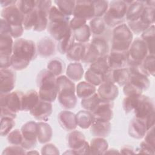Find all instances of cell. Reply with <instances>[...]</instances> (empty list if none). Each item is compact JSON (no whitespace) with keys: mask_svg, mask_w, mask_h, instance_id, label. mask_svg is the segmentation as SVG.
<instances>
[{"mask_svg":"<svg viewBox=\"0 0 155 155\" xmlns=\"http://www.w3.org/2000/svg\"><path fill=\"white\" fill-rule=\"evenodd\" d=\"M37 53L36 45L33 41L24 38L15 39L11 56V67L16 71L25 69L36 58Z\"/></svg>","mask_w":155,"mask_h":155,"instance_id":"1","label":"cell"},{"mask_svg":"<svg viewBox=\"0 0 155 155\" xmlns=\"http://www.w3.org/2000/svg\"><path fill=\"white\" fill-rule=\"evenodd\" d=\"M56 79L57 77L47 69L42 70L38 73L36 84L41 100L51 103L55 101L58 94Z\"/></svg>","mask_w":155,"mask_h":155,"instance_id":"2","label":"cell"},{"mask_svg":"<svg viewBox=\"0 0 155 155\" xmlns=\"http://www.w3.org/2000/svg\"><path fill=\"white\" fill-rule=\"evenodd\" d=\"M56 81L58 88V99L60 105L65 110L74 108L77 104V96L74 82L64 75L57 77Z\"/></svg>","mask_w":155,"mask_h":155,"instance_id":"3","label":"cell"},{"mask_svg":"<svg viewBox=\"0 0 155 155\" xmlns=\"http://www.w3.org/2000/svg\"><path fill=\"white\" fill-rule=\"evenodd\" d=\"M24 93L13 91L7 94H0L1 117H10L15 119L17 113L21 111L22 97Z\"/></svg>","mask_w":155,"mask_h":155,"instance_id":"4","label":"cell"},{"mask_svg":"<svg viewBox=\"0 0 155 155\" xmlns=\"http://www.w3.org/2000/svg\"><path fill=\"white\" fill-rule=\"evenodd\" d=\"M134 117L143 120L148 129L154 126V103L150 97L141 94L139 96L133 110Z\"/></svg>","mask_w":155,"mask_h":155,"instance_id":"5","label":"cell"},{"mask_svg":"<svg viewBox=\"0 0 155 155\" xmlns=\"http://www.w3.org/2000/svg\"><path fill=\"white\" fill-rule=\"evenodd\" d=\"M128 4L126 1H112L109 3L108 10L103 16V19L107 26L116 27L126 21L125 16Z\"/></svg>","mask_w":155,"mask_h":155,"instance_id":"6","label":"cell"},{"mask_svg":"<svg viewBox=\"0 0 155 155\" xmlns=\"http://www.w3.org/2000/svg\"><path fill=\"white\" fill-rule=\"evenodd\" d=\"M111 51H127L133 41V35L128 25L123 23L112 31Z\"/></svg>","mask_w":155,"mask_h":155,"instance_id":"7","label":"cell"},{"mask_svg":"<svg viewBox=\"0 0 155 155\" xmlns=\"http://www.w3.org/2000/svg\"><path fill=\"white\" fill-rule=\"evenodd\" d=\"M48 24V16L36 8L24 15L23 27L26 30H33L36 31H42L47 28Z\"/></svg>","mask_w":155,"mask_h":155,"instance_id":"8","label":"cell"},{"mask_svg":"<svg viewBox=\"0 0 155 155\" xmlns=\"http://www.w3.org/2000/svg\"><path fill=\"white\" fill-rule=\"evenodd\" d=\"M67 140L71 151L68 152V154H89L90 144L82 132L76 130L70 131L67 135Z\"/></svg>","mask_w":155,"mask_h":155,"instance_id":"9","label":"cell"},{"mask_svg":"<svg viewBox=\"0 0 155 155\" xmlns=\"http://www.w3.org/2000/svg\"><path fill=\"white\" fill-rule=\"evenodd\" d=\"M148 54L145 43L141 38H136L128 50V67L141 64Z\"/></svg>","mask_w":155,"mask_h":155,"instance_id":"10","label":"cell"},{"mask_svg":"<svg viewBox=\"0 0 155 155\" xmlns=\"http://www.w3.org/2000/svg\"><path fill=\"white\" fill-rule=\"evenodd\" d=\"M22 135L21 146L25 150H31L37 145L38 141V124L30 120L24 124L21 129Z\"/></svg>","mask_w":155,"mask_h":155,"instance_id":"11","label":"cell"},{"mask_svg":"<svg viewBox=\"0 0 155 155\" xmlns=\"http://www.w3.org/2000/svg\"><path fill=\"white\" fill-rule=\"evenodd\" d=\"M70 21V19L48 21L47 26L48 33L54 40L59 42L71 31Z\"/></svg>","mask_w":155,"mask_h":155,"instance_id":"12","label":"cell"},{"mask_svg":"<svg viewBox=\"0 0 155 155\" xmlns=\"http://www.w3.org/2000/svg\"><path fill=\"white\" fill-rule=\"evenodd\" d=\"M1 18L4 19L11 27L23 25L24 15L15 4L3 8L1 11Z\"/></svg>","mask_w":155,"mask_h":155,"instance_id":"13","label":"cell"},{"mask_svg":"<svg viewBox=\"0 0 155 155\" xmlns=\"http://www.w3.org/2000/svg\"><path fill=\"white\" fill-rule=\"evenodd\" d=\"M0 94L13 91L16 82V74L10 68H0Z\"/></svg>","mask_w":155,"mask_h":155,"instance_id":"14","label":"cell"},{"mask_svg":"<svg viewBox=\"0 0 155 155\" xmlns=\"http://www.w3.org/2000/svg\"><path fill=\"white\" fill-rule=\"evenodd\" d=\"M97 93L101 100L113 102L119 95V90L116 85L110 80L105 81L98 87Z\"/></svg>","mask_w":155,"mask_h":155,"instance_id":"15","label":"cell"},{"mask_svg":"<svg viewBox=\"0 0 155 155\" xmlns=\"http://www.w3.org/2000/svg\"><path fill=\"white\" fill-rule=\"evenodd\" d=\"M73 15L86 21L91 20L94 18V7L93 1H76Z\"/></svg>","mask_w":155,"mask_h":155,"instance_id":"16","label":"cell"},{"mask_svg":"<svg viewBox=\"0 0 155 155\" xmlns=\"http://www.w3.org/2000/svg\"><path fill=\"white\" fill-rule=\"evenodd\" d=\"M53 112L51 102L39 100L36 105L30 111V114L39 121H47Z\"/></svg>","mask_w":155,"mask_h":155,"instance_id":"17","label":"cell"},{"mask_svg":"<svg viewBox=\"0 0 155 155\" xmlns=\"http://www.w3.org/2000/svg\"><path fill=\"white\" fill-rule=\"evenodd\" d=\"M113 102L101 100L95 110L91 113L94 120L110 121L113 117Z\"/></svg>","mask_w":155,"mask_h":155,"instance_id":"18","label":"cell"},{"mask_svg":"<svg viewBox=\"0 0 155 155\" xmlns=\"http://www.w3.org/2000/svg\"><path fill=\"white\" fill-rule=\"evenodd\" d=\"M108 54L100 57L96 61L91 63L90 65L89 69L91 70L102 74L105 78V81L111 79V71L112 70L110 68L108 61Z\"/></svg>","mask_w":155,"mask_h":155,"instance_id":"19","label":"cell"},{"mask_svg":"<svg viewBox=\"0 0 155 155\" xmlns=\"http://www.w3.org/2000/svg\"><path fill=\"white\" fill-rule=\"evenodd\" d=\"M108 64L111 70L125 68L128 67V51H111L108 57Z\"/></svg>","mask_w":155,"mask_h":155,"instance_id":"20","label":"cell"},{"mask_svg":"<svg viewBox=\"0 0 155 155\" xmlns=\"http://www.w3.org/2000/svg\"><path fill=\"white\" fill-rule=\"evenodd\" d=\"M58 119L61 127L67 131L74 130L78 126L76 114L68 110L61 111L58 115Z\"/></svg>","mask_w":155,"mask_h":155,"instance_id":"21","label":"cell"},{"mask_svg":"<svg viewBox=\"0 0 155 155\" xmlns=\"http://www.w3.org/2000/svg\"><path fill=\"white\" fill-rule=\"evenodd\" d=\"M36 47L38 53L42 58L50 57L56 53L55 42L48 37H44L38 41Z\"/></svg>","mask_w":155,"mask_h":155,"instance_id":"22","label":"cell"},{"mask_svg":"<svg viewBox=\"0 0 155 155\" xmlns=\"http://www.w3.org/2000/svg\"><path fill=\"white\" fill-rule=\"evenodd\" d=\"M148 130L143 120L134 117L129 124L128 134L133 138L139 139L145 136Z\"/></svg>","mask_w":155,"mask_h":155,"instance_id":"23","label":"cell"},{"mask_svg":"<svg viewBox=\"0 0 155 155\" xmlns=\"http://www.w3.org/2000/svg\"><path fill=\"white\" fill-rule=\"evenodd\" d=\"M111 125L110 121L94 120L90 127L91 134L94 137H107L111 132Z\"/></svg>","mask_w":155,"mask_h":155,"instance_id":"24","label":"cell"},{"mask_svg":"<svg viewBox=\"0 0 155 155\" xmlns=\"http://www.w3.org/2000/svg\"><path fill=\"white\" fill-rule=\"evenodd\" d=\"M145 7L144 1H131L128 4L125 20L127 22H133L138 20Z\"/></svg>","mask_w":155,"mask_h":155,"instance_id":"25","label":"cell"},{"mask_svg":"<svg viewBox=\"0 0 155 155\" xmlns=\"http://www.w3.org/2000/svg\"><path fill=\"white\" fill-rule=\"evenodd\" d=\"M38 92L35 90H30L24 93L22 97L21 111H30L39 101Z\"/></svg>","mask_w":155,"mask_h":155,"instance_id":"26","label":"cell"},{"mask_svg":"<svg viewBox=\"0 0 155 155\" xmlns=\"http://www.w3.org/2000/svg\"><path fill=\"white\" fill-rule=\"evenodd\" d=\"M84 75L82 65L79 62H74L69 64L66 70V76L73 82L80 81Z\"/></svg>","mask_w":155,"mask_h":155,"instance_id":"27","label":"cell"},{"mask_svg":"<svg viewBox=\"0 0 155 155\" xmlns=\"http://www.w3.org/2000/svg\"><path fill=\"white\" fill-rule=\"evenodd\" d=\"M38 141L41 143L50 142L53 136V130L51 126L45 122H38Z\"/></svg>","mask_w":155,"mask_h":155,"instance_id":"28","label":"cell"},{"mask_svg":"<svg viewBox=\"0 0 155 155\" xmlns=\"http://www.w3.org/2000/svg\"><path fill=\"white\" fill-rule=\"evenodd\" d=\"M108 148V142L104 138L95 137L91 140L89 154H105Z\"/></svg>","mask_w":155,"mask_h":155,"instance_id":"29","label":"cell"},{"mask_svg":"<svg viewBox=\"0 0 155 155\" xmlns=\"http://www.w3.org/2000/svg\"><path fill=\"white\" fill-rule=\"evenodd\" d=\"M90 44L96 50L100 57L109 54V45L105 37L102 36H93Z\"/></svg>","mask_w":155,"mask_h":155,"instance_id":"30","label":"cell"},{"mask_svg":"<svg viewBox=\"0 0 155 155\" xmlns=\"http://www.w3.org/2000/svg\"><path fill=\"white\" fill-rule=\"evenodd\" d=\"M85 51V44L74 43L73 47L67 52L66 57L68 60L74 62H82Z\"/></svg>","mask_w":155,"mask_h":155,"instance_id":"31","label":"cell"},{"mask_svg":"<svg viewBox=\"0 0 155 155\" xmlns=\"http://www.w3.org/2000/svg\"><path fill=\"white\" fill-rule=\"evenodd\" d=\"M14 41L9 34H0V56H11Z\"/></svg>","mask_w":155,"mask_h":155,"instance_id":"32","label":"cell"},{"mask_svg":"<svg viewBox=\"0 0 155 155\" xmlns=\"http://www.w3.org/2000/svg\"><path fill=\"white\" fill-rule=\"evenodd\" d=\"M96 87L87 81H81L76 87V93L78 97L82 99L87 98L96 93Z\"/></svg>","mask_w":155,"mask_h":155,"instance_id":"33","label":"cell"},{"mask_svg":"<svg viewBox=\"0 0 155 155\" xmlns=\"http://www.w3.org/2000/svg\"><path fill=\"white\" fill-rule=\"evenodd\" d=\"M130 71L128 67L112 70L111 79L112 81L119 86H124L129 81Z\"/></svg>","mask_w":155,"mask_h":155,"instance_id":"34","label":"cell"},{"mask_svg":"<svg viewBox=\"0 0 155 155\" xmlns=\"http://www.w3.org/2000/svg\"><path fill=\"white\" fill-rule=\"evenodd\" d=\"M154 38L155 27L154 25H151L141 34V39L145 43L148 54L154 55Z\"/></svg>","mask_w":155,"mask_h":155,"instance_id":"35","label":"cell"},{"mask_svg":"<svg viewBox=\"0 0 155 155\" xmlns=\"http://www.w3.org/2000/svg\"><path fill=\"white\" fill-rule=\"evenodd\" d=\"M76 117L78 126L82 129L89 128L94 120L93 114L85 110L79 111Z\"/></svg>","mask_w":155,"mask_h":155,"instance_id":"36","label":"cell"},{"mask_svg":"<svg viewBox=\"0 0 155 155\" xmlns=\"http://www.w3.org/2000/svg\"><path fill=\"white\" fill-rule=\"evenodd\" d=\"M89 27L93 36H102L107 29L102 18H93L89 24Z\"/></svg>","mask_w":155,"mask_h":155,"instance_id":"37","label":"cell"},{"mask_svg":"<svg viewBox=\"0 0 155 155\" xmlns=\"http://www.w3.org/2000/svg\"><path fill=\"white\" fill-rule=\"evenodd\" d=\"M72 31L73 33L74 39L78 42L87 44L90 41L91 33L88 25L85 24L79 28L73 30Z\"/></svg>","mask_w":155,"mask_h":155,"instance_id":"38","label":"cell"},{"mask_svg":"<svg viewBox=\"0 0 155 155\" xmlns=\"http://www.w3.org/2000/svg\"><path fill=\"white\" fill-rule=\"evenodd\" d=\"M74 41L75 39L73 33L72 31H71L66 36L58 42L57 48L59 52L62 54H66L75 43Z\"/></svg>","mask_w":155,"mask_h":155,"instance_id":"39","label":"cell"},{"mask_svg":"<svg viewBox=\"0 0 155 155\" xmlns=\"http://www.w3.org/2000/svg\"><path fill=\"white\" fill-rule=\"evenodd\" d=\"M47 69L53 73L55 76H61L64 71V62L59 58H55L51 59L47 64Z\"/></svg>","mask_w":155,"mask_h":155,"instance_id":"40","label":"cell"},{"mask_svg":"<svg viewBox=\"0 0 155 155\" xmlns=\"http://www.w3.org/2000/svg\"><path fill=\"white\" fill-rule=\"evenodd\" d=\"M101 101V99L96 92L90 97L81 99V105L84 110L92 113Z\"/></svg>","mask_w":155,"mask_h":155,"instance_id":"41","label":"cell"},{"mask_svg":"<svg viewBox=\"0 0 155 155\" xmlns=\"http://www.w3.org/2000/svg\"><path fill=\"white\" fill-rule=\"evenodd\" d=\"M76 1L72 0H58L54 1L58 8L64 14L68 16L73 15Z\"/></svg>","mask_w":155,"mask_h":155,"instance_id":"42","label":"cell"},{"mask_svg":"<svg viewBox=\"0 0 155 155\" xmlns=\"http://www.w3.org/2000/svg\"><path fill=\"white\" fill-rule=\"evenodd\" d=\"M16 5L21 12V13L25 15L32 12L36 8L37 1L35 0H19L16 1Z\"/></svg>","mask_w":155,"mask_h":155,"instance_id":"43","label":"cell"},{"mask_svg":"<svg viewBox=\"0 0 155 155\" xmlns=\"http://www.w3.org/2000/svg\"><path fill=\"white\" fill-rule=\"evenodd\" d=\"M100 56L96 50L90 44V43L85 44V51L82 62L85 64H91L96 61Z\"/></svg>","mask_w":155,"mask_h":155,"instance_id":"44","label":"cell"},{"mask_svg":"<svg viewBox=\"0 0 155 155\" xmlns=\"http://www.w3.org/2000/svg\"><path fill=\"white\" fill-rule=\"evenodd\" d=\"M84 78L85 81L94 85L95 87L99 86L103 82L105 81L104 76L97 73L89 68L84 73Z\"/></svg>","mask_w":155,"mask_h":155,"instance_id":"45","label":"cell"},{"mask_svg":"<svg viewBox=\"0 0 155 155\" xmlns=\"http://www.w3.org/2000/svg\"><path fill=\"white\" fill-rule=\"evenodd\" d=\"M15 125V119L10 117H1L0 134L2 137L7 136Z\"/></svg>","mask_w":155,"mask_h":155,"instance_id":"46","label":"cell"},{"mask_svg":"<svg viewBox=\"0 0 155 155\" xmlns=\"http://www.w3.org/2000/svg\"><path fill=\"white\" fill-rule=\"evenodd\" d=\"M155 57L153 54H148L142 61L141 65L148 76H154L155 73Z\"/></svg>","mask_w":155,"mask_h":155,"instance_id":"47","label":"cell"},{"mask_svg":"<svg viewBox=\"0 0 155 155\" xmlns=\"http://www.w3.org/2000/svg\"><path fill=\"white\" fill-rule=\"evenodd\" d=\"M94 7V18H102L106 13L109 2L108 1H93Z\"/></svg>","mask_w":155,"mask_h":155,"instance_id":"48","label":"cell"},{"mask_svg":"<svg viewBox=\"0 0 155 155\" xmlns=\"http://www.w3.org/2000/svg\"><path fill=\"white\" fill-rule=\"evenodd\" d=\"M133 33L136 35L142 34L151 25H148L143 22L140 19H138L133 22H127V24Z\"/></svg>","mask_w":155,"mask_h":155,"instance_id":"49","label":"cell"},{"mask_svg":"<svg viewBox=\"0 0 155 155\" xmlns=\"http://www.w3.org/2000/svg\"><path fill=\"white\" fill-rule=\"evenodd\" d=\"M139 19L148 25H153L154 22V8L145 5Z\"/></svg>","mask_w":155,"mask_h":155,"instance_id":"50","label":"cell"},{"mask_svg":"<svg viewBox=\"0 0 155 155\" xmlns=\"http://www.w3.org/2000/svg\"><path fill=\"white\" fill-rule=\"evenodd\" d=\"M141 95V94H140ZM140 95L125 96L122 101V107L126 114L133 111L136 103Z\"/></svg>","mask_w":155,"mask_h":155,"instance_id":"51","label":"cell"},{"mask_svg":"<svg viewBox=\"0 0 155 155\" xmlns=\"http://www.w3.org/2000/svg\"><path fill=\"white\" fill-rule=\"evenodd\" d=\"M7 141L10 145H21L22 142V135L21 130L15 129L7 135Z\"/></svg>","mask_w":155,"mask_h":155,"instance_id":"52","label":"cell"},{"mask_svg":"<svg viewBox=\"0 0 155 155\" xmlns=\"http://www.w3.org/2000/svg\"><path fill=\"white\" fill-rule=\"evenodd\" d=\"M143 91L139 87L128 82L123 88V92L125 96H137L142 94Z\"/></svg>","mask_w":155,"mask_h":155,"instance_id":"53","label":"cell"},{"mask_svg":"<svg viewBox=\"0 0 155 155\" xmlns=\"http://www.w3.org/2000/svg\"><path fill=\"white\" fill-rule=\"evenodd\" d=\"M25 149L21 145H12L6 147L2 151V154H25Z\"/></svg>","mask_w":155,"mask_h":155,"instance_id":"54","label":"cell"},{"mask_svg":"<svg viewBox=\"0 0 155 155\" xmlns=\"http://www.w3.org/2000/svg\"><path fill=\"white\" fill-rule=\"evenodd\" d=\"M52 1L48 0H39L37 1L36 8L43 12L48 16L50 10L52 7Z\"/></svg>","mask_w":155,"mask_h":155,"instance_id":"55","label":"cell"},{"mask_svg":"<svg viewBox=\"0 0 155 155\" xmlns=\"http://www.w3.org/2000/svg\"><path fill=\"white\" fill-rule=\"evenodd\" d=\"M42 154H59V149L53 143H46L41 149Z\"/></svg>","mask_w":155,"mask_h":155,"instance_id":"56","label":"cell"},{"mask_svg":"<svg viewBox=\"0 0 155 155\" xmlns=\"http://www.w3.org/2000/svg\"><path fill=\"white\" fill-rule=\"evenodd\" d=\"M144 141L151 145V147L155 148V138H154V126L148 129L145 135Z\"/></svg>","mask_w":155,"mask_h":155,"instance_id":"57","label":"cell"},{"mask_svg":"<svg viewBox=\"0 0 155 155\" xmlns=\"http://www.w3.org/2000/svg\"><path fill=\"white\" fill-rule=\"evenodd\" d=\"M85 24H87L86 20L75 16H74L71 19H70V27L72 31L77 28H79Z\"/></svg>","mask_w":155,"mask_h":155,"instance_id":"58","label":"cell"},{"mask_svg":"<svg viewBox=\"0 0 155 155\" xmlns=\"http://www.w3.org/2000/svg\"><path fill=\"white\" fill-rule=\"evenodd\" d=\"M138 153L141 154H154L155 153V148L147 143L144 140L140 143L139 148H138Z\"/></svg>","mask_w":155,"mask_h":155,"instance_id":"59","label":"cell"},{"mask_svg":"<svg viewBox=\"0 0 155 155\" xmlns=\"http://www.w3.org/2000/svg\"><path fill=\"white\" fill-rule=\"evenodd\" d=\"M11 66V56H0L1 68H9V67H10Z\"/></svg>","mask_w":155,"mask_h":155,"instance_id":"60","label":"cell"},{"mask_svg":"<svg viewBox=\"0 0 155 155\" xmlns=\"http://www.w3.org/2000/svg\"><path fill=\"white\" fill-rule=\"evenodd\" d=\"M120 153L124 154H134L136 152L134 151L133 148L130 146H125L121 148Z\"/></svg>","mask_w":155,"mask_h":155,"instance_id":"61","label":"cell"},{"mask_svg":"<svg viewBox=\"0 0 155 155\" xmlns=\"http://www.w3.org/2000/svg\"><path fill=\"white\" fill-rule=\"evenodd\" d=\"M16 2V1H12V0H5V1H1V5L2 8H5L7 7H8L10 5L15 4Z\"/></svg>","mask_w":155,"mask_h":155,"instance_id":"62","label":"cell"},{"mask_svg":"<svg viewBox=\"0 0 155 155\" xmlns=\"http://www.w3.org/2000/svg\"><path fill=\"white\" fill-rule=\"evenodd\" d=\"M116 153L119 154V153H120V152L117 151V150L111 148L110 150H107V151L105 153V154H116Z\"/></svg>","mask_w":155,"mask_h":155,"instance_id":"63","label":"cell"},{"mask_svg":"<svg viewBox=\"0 0 155 155\" xmlns=\"http://www.w3.org/2000/svg\"><path fill=\"white\" fill-rule=\"evenodd\" d=\"M26 154H39V153H38V151H36V150H35V151H34V150H31V151H29L28 152H27Z\"/></svg>","mask_w":155,"mask_h":155,"instance_id":"64","label":"cell"}]
</instances>
